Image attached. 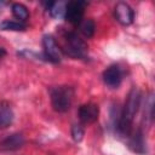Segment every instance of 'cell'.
Here are the masks:
<instances>
[{"instance_id":"obj_1","label":"cell","mask_w":155,"mask_h":155,"mask_svg":"<svg viewBox=\"0 0 155 155\" xmlns=\"http://www.w3.org/2000/svg\"><path fill=\"white\" fill-rule=\"evenodd\" d=\"M140 101H142L140 91L137 87H132L131 91L128 92L126 101H125L124 108L121 109L119 115H116L117 117L115 120L114 127H115L117 134L126 138L130 134V132L133 130L132 125H133V120L136 117V114L139 110Z\"/></svg>"},{"instance_id":"obj_2","label":"cell","mask_w":155,"mask_h":155,"mask_svg":"<svg viewBox=\"0 0 155 155\" xmlns=\"http://www.w3.org/2000/svg\"><path fill=\"white\" fill-rule=\"evenodd\" d=\"M63 52L74 59H85L87 57V44L75 33L65 31L63 35Z\"/></svg>"},{"instance_id":"obj_3","label":"cell","mask_w":155,"mask_h":155,"mask_svg":"<svg viewBox=\"0 0 155 155\" xmlns=\"http://www.w3.org/2000/svg\"><path fill=\"white\" fill-rule=\"evenodd\" d=\"M52 108L57 113H65L70 109L74 97V90L70 86H54L50 88Z\"/></svg>"},{"instance_id":"obj_4","label":"cell","mask_w":155,"mask_h":155,"mask_svg":"<svg viewBox=\"0 0 155 155\" xmlns=\"http://www.w3.org/2000/svg\"><path fill=\"white\" fill-rule=\"evenodd\" d=\"M85 7H86V2L81 1V0H75V1L67 2L64 18L71 24H79L82 21Z\"/></svg>"},{"instance_id":"obj_5","label":"cell","mask_w":155,"mask_h":155,"mask_svg":"<svg viewBox=\"0 0 155 155\" xmlns=\"http://www.w3.org/2000/svg\"><path fill=\"white\" fill-rule=\"evenodd\" d=\"M42 47H44V53L45 58L51 62V63H59L62 61V54H61V48L58 47L54 38L52 35H44L42 36Z\"/></svg>"},{"instance_id":"obj_6","label":"cell","mask_w":155,"mask_h":155,"mask_svg":"<svg viewBox=\"0 0 155 155\" xmlns=\"http://www.w3.org/2000/svg\"><path fill=\"white\" fill-rule=\"evenodd\" d=\"M102 78L107 87L117 88L122 81V70L117 64H111L103 71Z\"/></svg>"},{"instance_id":"obj_7","label":"cell","mask_w":155,"mask_h":155,"mask_svg":"<svg viewBox=\"0 0 155 155\" xmlns=\"http://www.w3.org/2000/svg\"><path fill=\"white\" fill-rule=\"evenodd\" d=\"M78 114H79V119H80L81 124L90 125L98 120L99 107L94 103H85V104L80 105Z\"/></svg>"},{"instance_id":"obj_8","label":"cell","mask_w":155,"mask_h":155,"mask_svg":"<svg viewBox=\"0 0 155 155\" xmlns=\"http://www.w3.org/2000/svg\"><path fill=\"white\" fill-rule=\"evenodd\" d=\"M126 139H127V145L132 151H134L137 154H140V155L147 153V145H145V140H144V134L139 128L132 130L130 132V134L126 137Z\"/></svg>"},{"instance_id":"obj_9","label":"cell","mask_w":155,"mask_h":155,"mask_svg":"<svg viewBox=\"0 0 155 155\" xmlns=\"http://www.w3.org/2000/svg\"><path fill=\"white\" fill-rule=\"evenodd\" d=\"M25 143V139L22 133H11L4 137L0 140V150L1 151H16L21 149Z\"/></svg>"},{"instance_id":"obj_10","label":"cell","mask_w":155,"mask_h":155,"mask_svg":"<svg viewBox=\"0 0 155 155\" xmlns=\"http://www.w3.org/2000/svg\"><path fill=\"white\" fill-rule=\"evenodd\" d=\"M115 18L122 25H130L133 23L134 19V11L133 8L124 1H120L115 6Z\"/></svg>"},{"instance_id":"obj_11","label":"cell","mask_w":155,"mask_h":155,"mask_svg":"<svg viewBox=\"0 0 155 155\" xmlns=\"http://www.w3.org/2000/svg\"><path fill=\"white\" fill-rule=\"evenodd\" d=\"M13 110L8 104H0V130L7 128L13 121Z\"/></svg>"},{"instance_id":"obj_12","label":"cell","mask_w":155,"mask_h":155,"mask_svg":"<svg viewBox=\"0 0 155 155\" xmlns=\"http://www.w3.org/2000/svg\"><path fill=\"white\" fill-rule=\"evenodd\" d=\"M46 5H47V11L50 12L51 17H53V18H56V19L64 18L67 2L57 1V2H47Z\"/></svg>"},{"instance_id":"obj_13","label":"cell","mask_w":155,"mask_h":155,"mask_svg":"<svg viewBox=\"0 0 155 155\" xmlns=\"http://www.w3.org/2000/svg\"><path fill=\"white\" fill-rule=\"evenodd\" d=\"M11 10H12L13 17L17 18V19H19V22H22V23L29 18V11H28L27 6H24L23 4L15 2V4H12Z\"/></svg>"},{"instance_id":"obj_14","label":"cell","mask_w":155,"mask_h":155,"mask_svg":"<svg viewBox=\"0 0 155 155\" xmlns=\"http://www.w3.org/2000/svg\"><path fill=\"white\" fill-rule=\"evenodd\" d=\"M78 25H79L80 33H81L85 38H92V36H93L94 30H96V25H94V22H93L91 18L82 19Z\"/></svg>"},{"instance_id":"obj_15","label":"cell","mask_w":155,"mask_h":155,"mask_svg":"<svg viewBox=\"0 0 155 155\" xmlns=\"http://www.w3.org/2000/svg\"><path fill=\"white\" fill-rule=\"evenodd\" d=\"M1 30H12V31H24L27 29V25L22 22L16 21H4L0 23Z\"/></svg>"},{"instance_id":"obj_16","label":"cell","mask_w":155,"mask_h":155,"mask_svg":"<svg viewBox=\"0 0 155 155\" xmlns=\"http://www.w3.org/2000/svg\"><path fill=\"white\" fill-rule=\"evenodd\" d=\"M84 134H85V131L82 128L81 125H73L71 126V138L75 143H80L84 138Z\"/></svg>"},{"instance_id":"obj_17","label":"cell","mask_w":155,"mask_h":155,"mask_svg":"<svg viewBox=\"0 0 155 155\" xmlns=\"http://www.w3.org/2000/svg\"><path fill=\"white\" fill-rule=\"evenodd\" d=\"M145 119H148L149 121H153L154 117V98H153V93L149 94L148 101L145 102Z\"/></svg>"},{"instance_id":"obj_18","label":"cell","mask_w":155,"mask_h":155,"mask_svg":"<svg viewBox=\"0 0 155 155\" xmlns=\"http://www.w3.org/2000/svg\"><path fill=\"white\" fill-rule=\"evenodd\" d=\"M6 56V50L4 47H0V61Z\"/></svg>"}]
</instances>
